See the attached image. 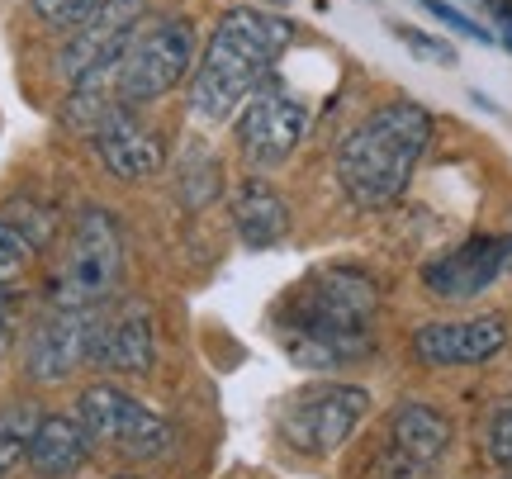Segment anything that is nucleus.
Segmentation results:
<instances>
[{
	"mask_svg": "<svg viewBox=\"0 0 512 479\" xmlns=\"http://www.w3.org/2000/svg\"><path fill=\"white\" fill-rule=\"evenodd\" d=\"M119 271H124V233H119V219H114L110 209H86L76 219L62 257H57L53 280H48L53 309H95V304H110L114 285H119Z\"/></svg>",
	"mask_w": 512,
	"mask_h": 479,
	"instance_id": "obj_4",
	"label": "nucleus"
},
{
	"mask_svg": "<svg viewBox=\"0 0 512 479\" xmlns=\"http://www.w3.org/2000/svg\"><path fill=\"white\" fill-rule=\"evenodd\" d=\"M304 133H309V105L290 86L271 81V76L247 95V105L238 110V148L261 171L290 162L294 148L304 143Z\"/></svg>",
	"mask_w": 512,
	"mask_h": 479,
	"instance_id": "obj_9",
	"label": "nucleus"
},
{
	"mask_svg": "<svg viewBox=\"0 0 512 479\" xmlns=\"http://www.w3.org/2000/svg\"><path fill=\"white\" fill-rule=\"evenodd\" d=\"M394 29V38H399L403 48L413 57H422V62H432V67H456V48L446 43V38H432L422 34V29H413V24H389Z\"/></svg>",
	"mask_w": 512,
	"mask_h": 479,
	"instance_id": "obj_21",
	"label": "nucleus"
},
{
	"mask_svg": "<svg viewBox=\"0 0 512 479\" xmlns=\"http://www.w3.org/2000/svg\"><path fill=\"white\" fill-rule=\"evenodd\" d=\"M152 314L138 299H119L114 309L95 304V337H91V366L119 370V375H143L152 366Z\"/></svg>",
	"mask_w": 512,
	"mask_h": 479,
	"instance_id": "obj_13",
	"label": "nucleus"
},
{
	"mask_svg": "<svg viewBox=\"0 0 512 479\" xmlns=\"http://www.w3.org/2000/svg\"><path fill=\"white\" fill-rule=\"evenodd\" d=\"M484 446H489V461L512 470V404H503L489 418V432H484Z\"/></svg>",
	"mask_w": 512,
	"mask_h": 479,
	"instance_id": "obj_23",
	"label": "nucleus"
},
{
	"mask_svg": "<svg viewBox=\"0 0 512 479\" xmlns=\"http://www.w3.org/2000/svg\"><path fill=\"white\" fill-rule=\"evenodd\" d=\"M294 43V24L280 15H266L256 5H233L209 34V48L195 62L190 76V105L204 124L238 119L247 95L271 76V67Z\"/></svg>",
	"mask_w": 512,
	"mask_h": 479,
	"instance_id": "obj_2",
	"label": "nucleus"
},
{
	"mask_svg": "<svg viewBox=\"0 0 512 479\" xmlns=\"http://www.w3.org/2000/svg\"><path fill=\"white\" fill-rule=\"evenodd\" d=\"M34 252H38V247L24 238V233H19L15 223L0 219V290H5V285H15V280L29 271Z\"/></svg>",
	"mask_w": 512,
	"mask_h": 479,
	"instance_id": "obj_19",
	"label": "nucleus"
},
{
	"mask_svg": "<svg viewBox=\"0 0 512 479\" xmlns=\"http://www.w3.org/2000/svg\"><path fill=\"white\" fill-rule=\"evenodd\" d=\"M370 413V394L361 385H309L280 413V437L299 456H332L351 442V432Z\"/></svg>",
	"mask_w": 512,
	"mask_h": 479,
	"instance_id": "obj_7",
	"label": "nucleus"
},
{
	"mask_svg": "<svg viewBox=\"0 0 512 479\" xmlns=\"http://www.w3.org/2000/svg\"><path fill=\"white\" fill-rule=\"evenodd\" d=\"M91 337H95V309H53L38 318L24 347V375L38 385H62L81 366H91Z\"/></svg>",
	"mask_w": 512,
	"mask_h": 479,
	"instance_id": "obj_11",
	"label": "nucleus"
},
{
	"mask_svg": "<svg viewBox=\"0 0 512 479\" xmlns=\"http://www.w3.org/2000/svg\"><path fill=\"white\" fill-rule=\"evenodd\" d=\"M508 347V323L503 314L456 318V323H427L413 332V356L422 366H479Z\"/></svg>",
	"mask_w": 512,
	"mask_h": 479,
	"instance_id": "obj_14",
	"label": "nucleus"
},
{
	"mask_svg": "<svg viewBox=\"0 0 512 479\" xmlns=\"http://www.w3.org/2000/svg\"><path fill=\"white\" fill-rule=\"evenodd\" d=\"M91 133H95V157L105 162L114 181H147V176H157L166 166L162 138L147 129L128 105H110Z\"/></svg>",
	"mask_w": 512,
	"mask_h": 479,
	"instance_id": "obj_15",
	"label": "nucleus"
},
{
	"mask_svg": "<svg viewBox=\"0 0 512 479\" xmlns=\"http://www.w3.org/2000/svg\"><path fill=\"white\" fill-rule=\"evenodd\" d=\"M195 76V29L185 19H162L152 29H138L114 67V105H152Z\"/></svg>",
	"mask_w": 512,
	"mask_h": 479,
	"instance_id": "obj_5",
	"label": "nucleus"
},
{
	"mask_svg": "<svg viewBox=\"0 0 512 479\" xmlns=\"http://www.w3.org/2000/svg\"><path fill=\"white\" fill-rule=\"evenodd\" d=\"M34 404H10L0 408V475H10L19 465L29 461V442H34V427H38Z\"/></svg>",
	"mask_w": 512,
	"mask_h": 479,
	"instance_id": "obj_18",
	"label": "nucleus"
},
{
	"mask_svg": "<svg viewBox=\"0 0 512 479\" xmlns=\"http://www.w3.org/2000/svg\"><path fill=\"white\" fill-rule=\"evenodd\" d=\"M95 5H100V0H29V10H34L48 29H62V34L81 29V24L95 15Z\"/></svg>",
	"mask_w": 512,
	"mask_h": 479,
	"instance_id": "obj_20",
	"label": "nucleus"
},
{
	"mask_svg": "<svg viewBox=\"0 0 512 479\" xmlns=\"http://www.w3.org/2000/svg\"><path fill=\"white\" fill-rule=\"evenodd\" d=\"M143 15H147L143 0H100L95 15L81 29H72V43L57 57L62 76L72 86H86V91H105V76H114L124 48L143 29Z\"/></svg>",
	"mask_w": 512,
	"mask_h": 479,
	"instance_id": "obj_8",
	"label": "nucleus"
},
{
	"mask_svg": "<svg viewBox=\"0 0 512 479\" xmlns=\"http://www.w3.org/2000/svg\"><path fill=\"white\" fill-rule=\"evenodd\" d=\"M413 5H422L432 19H441L446 29H456V34H465V38H475V43H498V34L494 29H484L479 19H470L465 10H456L451 0H413Z\"/></svg>",
	"mask_w": 512,
	"mask_h": 479,
	"instance_id": "obj_22",
	"label": "nucleus"
},
{
	"mask_svg": "<svg viewBox=\"0 0 512 479\" xmlns=\"http://www.w3.org/2000/svg\"><path fill=\"white\" fill-rule=\"evenodd\" d=\"M508 261H512V238H508Z\"/></svg>",
	"mask_w": 512,
	"mask_h": 479,
	"instance_id": "obj_27",
	"label": "nucleus"
},
{
	"mask_svg": "<svg viewBox=\"0 0 512 479\" xmlns=\"http://www.w3.org/2000/svg\"><path fill=\"white\" fill-rule=\"evenodd\" d=\"M114 479H143V475H114Z\"/></svg>",
	"mask_w": 512,
	"mask_h": 479,
	"instance_id": "obj_26",
	"label": "nucleus"
},
{
	"mask_svg": "<svg viewBox=\"0 0 512 479\" xmlns=\"http://www.w3.org/2000/svg\"><path fill=\"white\" fill-rule=\"evenodd\" d=\"M86 461H91L86 427L67 418V413H43L34 427V442H29V470L38 479H67Z\"/></svg>",
	"mask_w": 512,
	"mask_h": 479,
	"instance_id": "obj_17",
	"label": "nucleus"
},
{
	"mask_svg": "<svg viewBox=\"0 0 512 479\" xmlns=\"http://www.w3.org/2000/svg\"><path fill=\"white\" fill-rule=\"evenodd\" d=\"M508 238H489V233H479V238H465L460 247L451 252H441L422 266V285L432 290L437 299H475L484 295L489 285H494L503 271H508Z\"/></svg>",
	"mask_w": 512,
	"mask_h": 479,
	"instance_id": "obj_12",
	"label": "nucleus"
},
{
	"mask_svg": "<svg viewBox=\"0 0 512 479\" xmlns=\"http://www.w3.org/2000/svg\"><path fill=\"white\" fill-rule=\"evenodd\" d=\"M10 347V314H5V304H0V356Z\"/></svg>",
	"mask_w": 512,
	"mask_h": 479,
	"instance_id": "obj_25",
	"label": "nucleus"
},
{
	"mask_svg": "<svg viewBox=\"0 0 512 479\" xmlns=\"http://www.w3.org/2000/svg\"><path fill=\"white\" fill-rule=\"evenodd\" d=\"M76 423L86 427L91 446L114 451V456H124V461H157V456H166L171 442H176V427L114 385L86 389V394L76 399Z\"/></svg>",
	"mask_w": 512,
	"mask_h": 479,
	"instance_id": "obj_6",
	"label": "nucleus"
},
{
	"mask_svg": "<svg viewBox=\"0 0 512 479\" xmlns=\"http://www.w3.org/2000/svg\"><path fill=\"white\" fill-rule=\"evenodd\" d=\"M451 451V423L432 404L408 399L389 413V442H384L375 479H427Z\"/></svg>",
	"mask_w": 512,
	"mask_h": 479,
	"instance_id": "obj_10",
	"label": "nucleus"
},
{
	"mask_svg": "<svg viewBox=\"0 0 512 479\" xmlns=\"http://www.w3.org/2000/svg\"><path fill=\"white\" fill-rule=\"evenodd\" d=\"M432 143V114L418 100H389L366 114L337 148V185L356 209H389Z\"/></svg>",
	"mask_w": 512,
	"mask_h": 479,
	"instance_id": "obj_3",
	"label": "nucleus"
},
{
	"mask_svg": "<svg viewBox=\"0 0 512 479\" xmlns=\"http://www.w3.org/2000/svg\"><path fill=\"white\" fill-rule=\"evenodd\" d=\"M233 228H238L242 247L266 252L275 242H285V233H290V204H285V195L275 185H266L261 176H247L238 185V195H233Z\"/></svg>",
	"mask_w": 512,
	"mask_h": 479,
	"instance_id": "obj_16",
	"label": "nucleus"
},
{
	"mask_svg": "<svg viewBox=\"0 0 512 479\" xmlns=\"http://www.w3.org/2000/svg\"><path fill=\"white\" fill-rule=\"evenodd\" d=\"M375 314H380V285L366 271L323 266L280 304V332L299 366L328 370L342 361H361L375 347Z\"/></svg>",
	"mask_w": 512,
	"mask_h": 479,
	"instance_id": "obj_1",
	"label": "nucleus"
},
{
	"mask_svg": "<svg viewBox=\"0 0 512 479\" xmlns=\"http://www.w3.org/2000/svg\"><path fill=\"white\" fill-rule=\"evenodd\" d=\"M489 10H494V24H498V38L512 48V0H489Z\"/></svg>",
	"mask_w": 512,
	"mask_h": 479,
	"instance_id": "obj_24",
	"label": "nucleus"
}]
</instances>
